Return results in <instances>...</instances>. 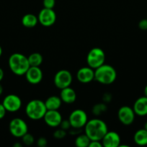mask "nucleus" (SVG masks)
Returning <instances> with one entry per match:
<instances>
[{"mask_svg": "<svg viewBox=\"0 0 147 147\" xmlns=\"http://www.w3.org/2000/svg\"><path fill=\"white\" fill-rule=\"evenodd\" d=\"M84 131L91 141H101L108 131V129L105 121L94 119L88 121L84 126Z\"/></svg>", "mask_w": 147, "mask_h": 147, "instance_id": "nucleus-1", "label": "nucleus"}, {"mask_svg": "<svg viewBox=\"0 0 147 147\" xmlns=\"http://www.w3.org/2000/svg\"><path fill=\"white\" fill-rule=\"evenodd\" d=\"M8 64L12 72L17 76L24 75L30 67L27 57L21 53H14L10 55Z\"/></svg>", "mask_w": 147, "mask_h": 147, "instance_id": "nucleus-2", "label": "nucleus"}, {"mask_svg": "<svg viewBox=\"0 0 147 147\" xmlns=\"http://www.w3.org/2000/svg\"><path fill=\"white\" fill-rule=\"evenodd\" d=\"M117 78L115 69L110 65L104 63L95 70V80L103 85L112 84Z\"/></svg>", "mask_w": 147, "mask_h": 147, "instance_id": "nucleus-3", "label": "nucleus"}, {"mask_svg": "<svg viewBox=\"0 0 147 147\" xmlns=\"http://www.w3.org/2000/svg\"><path fill=\"white\" fill-rule=\"evenodd\" d=\"M47 111L45 102L38 99H34L29 102L25 107L26 115L31 120L37 121L43 119Z\"/></svg>", "mask_w": 147, "mask_h": 147, "instance_id": "nucleus-4", "label": "nucleus"}, {"mask_svg": "<svg viewBox=\"0 0 147 147\" xmlns=\"http://www.w3.org/2000/svg\"><path fill=\"white\" fill-rule=\"evenodd\" d=\"M105 54L103 50L99 47H94L88 53L86 62L89 67L95 70L105 63Z\"/></svg>", "mask_w": 147, "mask_h": 147, "instance_id": "nucleus-5", "label": "nucleus"}, {"mask_svg": "<svg viewBox=\"0 0 147 147\" xmlns=\"http://www.w3.org/2000/svg\"><path fill=\"white\" fill-rule=\"evenodd\" d=\"M9 129L11 134L16 138H22L26 133H27L28 130L27 123L20 118L13 119L10 121Z\"/></svg>", "mask_w": 147, "mask_h": 147, "instance_id": "nucleus-6", "label": "nucleus"}, {"mask_svg": "<svg viewBox=\"0 0 147 147\" xmlns=\"http://www.w3.org/2000/svg\"><path fill=\"white\" fill-rule=\"evenodd\" d=\"M69 121L71 123V128L82 129L84 127L88 121V117L86 113L82 109H76L71 113Z\"/></svg>", "mask_w": 147, "mask_h": 147, "instance_id": "nucleus-7", "label": "nucleus"}, {"mask_svg": "<svg viewBox=\"0 0 147 147\" xmlns=\"http://www.w3.org/2000/svg\"><path fill=\"white\" fill-rule=\"evenodd\" d=\"M54 85L59 89L69 87L72 83V75L69 70H61L56 73L53 79Z\"/></svg>", "mask_w": 147, "mask_h": 147, "instance_id": "nucleus-8", "label": "nucleus"}, {"mask_svg": "<svg viewBox=\"0 0 147 147\" xmlns=\"http://www.w3.org/2000/svg\"><path fill=\"white\" fill-rule=\"evenodd\" d=\"M135 113L133 109L128 106L120 107L118 112V119L125 126L132 124L135 120Z\"/></svg>", "mask_w": 147, "mask_h": 147, "instance_id": "nucleus-9", "label": "nucleus"}, {"mask_svg": "<svg viewBox=\"0 0 147 147\" xmlns=\"http://www.w3.org/2000/svg\"><path fill=\"white\" fill-rule=\"evenodd\" d=\"M38 22L44 27H50L56 21V12L53 9L43 8L38 14Z\"/></svg>", "mask_w": 147, "mask_h": 147, "instance_id": "nucleus-10", "label": "nucleus"}, {"mask_svg": "<svg viewBox=\"0 0 147 147\" xmlns=\"http://www.w3.org/2000/svg\"><path fill=\"white\" fill-rule=\"evenodd\" d=\"M2 104L7 111L16 112L20 110L21 108L22 100L17 95L10 94L4 98Z\"/></svg>", "mask_w": 147, "mask_h": 147, "instance_id": "nucleus-11", "label": "nucleus"}, {"mask_svg": "<svg viewBox=\"0 0 147 147\" xmlns=\"http://www.w3.org/2000/svg\"><path fill=\"white\" fill-rule=\"evenodd\" d=\"M43 119L48 126L55 128L60 126L62 116L58 110H47Z\"/></svg>", "mask_w": 147, "mask_h": 147, "instance_id": "nucleus-12", "label": "nucleus"}, {"mask_svg": "<svg viewBox=\"0 0 147 147\" xmlns=\"http://www.w3.org/2000/svg\"><path fill=\"white\" fill-rule=\"evenodd\" d=\"M76 78L82 83H88L95 80V70L90 67H83L76 73Z\"/></svg>", "mask_w": 147, "mask_h": 147, "instance_id": "nucleus-13", "label": "nucleus"}, {"mask_svg": "<svg viewBox=\"0 0 147 147\" xmlns=\"http://www.w3.org/2000/svg\"><path fill=\"white\" fill-rule=\"evenodd\" d=\"M101 141L105 147H118L120 145V137L115 131H108Z\"/></svg>", "mask_w": 147, "mask_h": 147, "instance_id": "nucleus-14", "label": "nucleus"}, {"mask_svg": "<svg viewBox=\"0 0 147 147\" xmlns=\"http://www.w3.org/2000/svg\"><path fill=\"white\" fill-rule=\"evenodd\" d=\"M24 76L27 82L31 84H37L43 79V72L39 67L30 66Z\"/></svg>", "mask_w": 147, "mask_h": 147, "instance_id": "nucleus-15", "label": "nucleus"}, {"mask_svg": "<svg viewBox=\"0 0 147 147\" xmlns=\"http://www.w3.org/2000/svg\"><path fill=\"white\" fill-rule=\"evenodd\" d=\"M135 115L139 116H144L147 115V97L145 96L137 99L133 107Z\"/></svg>", "mask_w": 147, "mask_h": 147, "instance_id": "nucleus-16", "label": "nucleus"}, {"mask_svg": "<svg viewBox=\"0 0 147 147\" xmlns=\"http://www.w3.org/2000/svg\"><path fill=\"white\" fill-rule=\"evenodd\" d=\"M60 98L61 99L62 102L67 104L74 103L76 99V92L74 91L73 88L69 87L61 89L60 93Z\"/></svg>", "mask_w": 147, "mask_h": 147, "instance_id": "nucleus-17", "label": "nucleus"}, {"mask_svg": "<svg viewBox=\"0 0 147 147\" xmlns=\"http://www.w3.org/2000/svg\"><path fill=\"white\" fill-rule=\"evenodd\" d=\"M62 100L60 97L52 96L48 98L45 101L47 110H58L61 106Z\"/></svg>", "mask_w": 147, "mask_h": 147, "instance_id": "nucleus-18", "label": "nucleus"}, {"mask_svg": "<svg viewBox=\"0 0 147 147\" xmlns=\"http://www.w3.org/2000/svg\"><path fill=\"white\" fill-rule=\"evenodd\" d=\"M133 140L134 142L138 146L147 145V131L144 129L137 131L134 134Z\"/></svg>", "mask_w": 147, "mask_h": 147, "instance_id": "nucleus-19", "label": "nucleus"}, {"mask_svg": "<svg viewBox=\"0 0 147 147\" xmlns=\"http://www.w3.org/2000/svg\"><path fill=\"white\" fill-rule=\"evenodd\" d=\"M37 22H38V18L33 14H26L22 18V24L27 28H33L35 27Z\"/></svg>", "mask_w": 147, "mask_h": 147, "instance_id": "nucleus-20", "label": "nucleus"}, {"mask_svg": "<svg viewBox=\"0 0 147 147\" xmlns=\"http://www.w3.org/2000/svg\"><path fill=\"white\" fill-rule=\"evenodd\" d=\"M30 66L32 67H39L43 63V56L38 53H34L30 54L27 57Z\"/></svg>", "mask_w": 147, "mask_h": 147, "instance_id": "nucleus-21", "label": "nucleus"}, {"mask_svg": "<svg viewBox=\"0 0 147 147\" xmlns=\"http://www.w3.org/2000/svg\"><path fill=\"white\" fill-rule=\"evenodd\" d=\"M91 140L86 134H79L75 139V145L77 147H89Z\"/></svg>", "mask_w": 147, "mask_h": 147, "instance_id": "nucleus-22", "label": "nucleus"}, {"mask_svg": "<svg viewBox=\"0 0 147 147\" xmlns=\"http://www.w3.org/2000/svg\"><path fill=\"white\" fill-rule=\"evenodd\" d=\"M107 109H108V107L105 103H97L92 108V113L95 116H100L106 111Z\"/></svg>", "mask_w": 147, "mask_h": 147, "instance_id": "nucleus-23", "label": "nucleus"}, {"mask_svg": "<svg viewBox=\"0 0 147 147\" xmlns=\"http://www.w3.org/2000/svg\"><path fill=\"white\" fill-rule=\"evenodd\" d=\"M22 140L23 144L26 146H30L33 144L35 142V139L32 134L29 133H26L24 136L22 137Z\"/></svg>", "mask_w": 147, "mask_h": 147, "instance_id": "nucleus-24", "label": "nucleus"}, {"mask_svg": "<svg viewBox=\"0 0 147 147\" xmlns=\"http://www.w3.org/2000/svg\"><path fill=\"white\" fill-rule=\"evenodd\" d=\"M66 136V131L63 130V129H58V130L55 131L54 133H53V136H54V138H56V139H63Z\"/></svg>", "mask_w": 147, "mask_h": 147, "instance_id": "nucleus-25", "label": "nucleus"}, {"mask_svg": "<svg viewBox=\"0 0 147 147\" xmlns=\"http://www.w3.org/2000/svg\"><path fill=\"white\" fill-rule=\"evenodd\" d=\"M56 4V0H43V4L44 8L53 9Z\"/></svg>", "mask_w": 147, "mask_h": 147, "instance_id": "nucleus-26", "label": "nucleus"}, {"mask_svg": "<svg viewBox=\"0 0 147 147\" xmlns=\"http://www.w3.org/2000/svg\"><path fill=\"white\" fill-rule=\"evenodd\" d=\"M61 129H63L65 131H67L69 130V129L71 128V123L69 122V119L68 120H62V121L60 123V126Z\"/></svg>", "mask_w": 147, "mask_h": 147, "instance_id": "nucleus-27", "label": "nucleus"}, {"mask_svg": "<svg viewBox=\"0 0 147 147\" xmlns=\"http://www.w3.org/2000/svg\"><path fill=\"white\" fill-rule=\"evenodd\" d=\"M36 143H37V146L39 147H45L47 146L48 144L47 139L44 137L39 138V139L37 140V142H36Z\"/></svg>", "mask_w": 147, "mask_h": 147, "instance_id": "nucleus-28", "label": "nucleus"}, {"mask_svg": "<svg viewBox=\"0 0 147 147\" xmlns=\"http://www.w3.org/2000/svg\"><path fill=\"white\" fill-rule=\"evenodd\" d=\"M138 27L141 30H147V18L140 20L138 22Z\"/></svg>", "mask_w": 147, "mask_h": 147, "instance_id": "nucleus-29", "label": "nucleus"}, {"mask_svg": "<svg viewBox=\"0 0 147 147\" xmlns=\"http://www.w3.org/2000/svg\"><path fill=\"white\" fill-rule=\"evenodd\" d=\"M102 100L105 103H110L112 100V95L110 93H105L102 96Z\"/></svg>", "mask_w": 147, "mask_h": 147, "instance_id": "nucleus-30", "label": "nucleus"}, {"mask_svg": "<svg viewBox=\"0 0 147 147\" xmlns=\"http://www.w3.org/2000/svg\"><path fill=\"white\" fill-rule=\"evenodd\" d=\"M102 144L100 141H91L89 147H102Z\"/></svg>", "mask_w": 147, "mask_h": 147, "instance_id": "nucleus-31", "label": "nucleus"}, {"mask_svg": "<svg viewBox=\"0 0 147 147\" xmlns=\"http://www.w3.org/2000/svg\"><path fill=\"white\" fill-rule=\"evenodd\" d=\"M6 112H7V110H6V109L4 108V106H3L2 103L0 104V120L2 119L5 116Z\"/></svg>", "mask_w": 147, "mask_h": 147, "instance_id": "nucleus-32", "label": "nucleus"}, {"mask_svg": "<svg viewBox=\"0 0 147 147\" xmlns=\"http://www.w3.org/2000/svg\"><path fill=\"white\" fill-rule=\"evenodd\" d=\"M3 78H4V71H3L2 69L0 67V82L2 80Z\"/></svg>", "mask_w": 147, "mask_h": 147, "instance_id": "nucleus-33", "label": "nucleus"}, {"mask_svg": "<svg viewBox=\"0 0 147 147\" xmlns=\"http://www.w3.org/2000/svg\"><path fill=\"white\" fill-rule=\"evenodd\" d=\"M144 96H145L146 97H147V85L145 86V88H144Z\"/></svg>", "mask_w": 147, "mask_h": 147, "instance_id": "nucleus-34", "label": "nucleus"}, {"mask_svg": "<svg viewBox=\"0 0 147 147\" xmlns=\"http://www.w3.org/2000/svg\"><path fill=\"white\" fill-rule=\"evenodd\" d=\"M14 146V147H22V146L21 144H20V143H16V144H14V146Z\"/></svg>", "mask_w": 147, "mask_h": 147, "instance_id": "nucleus-35", "label": "nucleus"}, {"mask_svg": "<svg viewBox=\"0 0 147 147\" xmlns=\"http://www.w3.org/2000/svg\"><path fill=\"white\" fill-rule=\"evenodd\" d=\"M2 93H3V87H2V86L0 84V96L2 94Z\"/></svg>", "mask_w": 147, "mask_h": 147, "instance_id": "nucleus-36", "label": "nucleus"}, {"mask_svg": "<svg viewBox=\"0 0 147 147\" xmlns=\"http://www.w3.org/2000/svg\"><path fill=\"white\" fill-rule=\"evenodd\" d=\"M144 129H146L147 131V121L144 123Z\"/></svg>", "mask_w": 147, "mask_h": 147, "instance_id": "nucleus-37", "label": "nucleus"}, {"mask_svg": "<svg viewBox=\"0 0 147 147\" xmlns=\"http://www.w3.org/2000/svg\"><path fill=\"white\" fill-rule=\"evenodd\" d=\"M1 55H2V48H1V47L0 46V57L1 56Z\"/></svg>", "mask_w": 147, "mask_h": 147, "instance_id": "nucleus-38", "label": "nucleus"}, {"mask_svg": "<svg viewBox=\"0 0 147 147\" xmlns=\"http://www.w3.org/2000/svg\"><path fill=\"white\" fill-rule=\"evenodd\" d=\"M146 18H147V17H146Z\"/></svg>", "mask_w": 147, "mask_h": 147, "instance_id": "nucleus-39", "label": "nucleus"}]
</instances>
